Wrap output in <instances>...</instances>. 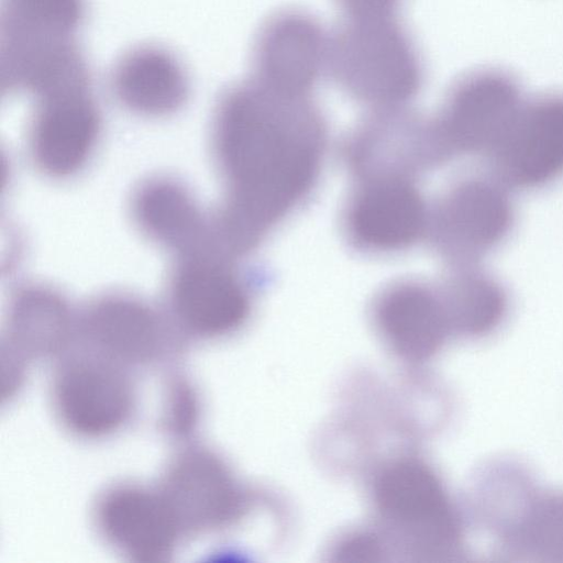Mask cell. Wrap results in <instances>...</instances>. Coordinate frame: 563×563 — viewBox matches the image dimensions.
I'll use <instances>...</instances> for the list:
<instances>
[{"instance_id":"6da1fadb","label":"cell","mask_w":563,"mask_h":563,"mask_svg":"<svg viewBox=\"0 0 563 563\" xmlns=\"http://www.w3.org/2000/svg\"><path fill=\"white\" fill-rule=\"evenodd\" d=\"M327 141L324 118L309 95L257 80L227 96L212 133L224 198L211 217L228 251L244 257L309 198Z\"/></svg>"},{"instance_id":"7a4b0ae2","label":"cell","mask_w":563,"mask_h":563,"mask_svg":"<svg viewBox=\"0 0 563 563\" xmlns=\"http://www.w3.org/2000/svg\"><path fill=\"white\" fill-rule=\"evenodd\" d=\"M327 69L373 111L402 109L422 82L419 55L395 18L345 20L328 40Z\"/></svg>"},{"instance_id":"3957f363","label":"cell","mask_w":563,"mask_h":563,"mask_svg":"<svg viewBox=\"0 0 563 563\" xmlns=\"http://www.w3.org/2000/svg\"><path fill=\"white\" fill-rule=\"evenodd\" d=\"M234 258L217 251L177 257L168 297L177 322L190 334L220 338L247 321L255 286L243 275Z\"/></svg>"},{"instance_id":"277c9868","label":"cell","mask_w":563,"mask_h":563,"mask_svg":"<svg viewBox=\"0 0 563 563\" xmlns=\"http://www.w3.org/2000/svg\"><path fill=\"white\" fill-rule=\"evenodd\" d=\"M375 499L387 523L424 560L450 554L459 542V525L434 473L416 460L387 466L375 485Z\"/></svg>"},{"instance_id":"5b68a950","label":"cell","mask_w":563,"mask_h":563,"mask_svg":"<svg viewBox=\"0 0 563 563\" xmlns=\"http://www.w3.org/2000/svg\"><path fill=\"white\" fill-rule=\"evenodd\" d=\"M430 212L415 184L400 176L356 180L343 212L346 240L367 254H394L428 233Z\"/></svg>"},{"instance_id":"8992f818","label":"cell","mask_w":563,"mask_h":563,"mask_svg":"<svg viewBox=\"0 0 563 563\" xmlns=\"http://www.w3.org/2000/svg\"><path fill=\"white\" fill-rule=\"evenodd\" d=\"M448 154L435 123L402 109L373 111L342 146V158L355 180L417 175Z\"/></svg>"},{"instance_id":"52a82bcc","label":"cell","mask_w":563,"mask_h":563,"mask_svg":"<svg viewBox=\"0 0 563 563\" xmlns=\"http://www.w3.org/2000/svg\"><path fill=\"white\" fill-rule=\"evenodd\" d=\"M523 107L512 74L482 68L454 85L434 123L448 152H479L501 145Z\"/></svg>"},{"instance_id":"ba28073f","label":"cell","mask_w":563,"mask_h":563,"mask_svg":"<svg viewBox=\"0 0 563 563\" xmlns=\"http://www.w3.org/2000/svg\"><path fill=\"white\" fill-rule=\"evenodd\" d=\"M134 388L121 364L98 353L67 360L53 383V404L63 424L82 438H101L131 417Z\"/></svg>"},{"instance_id":"9c48e42d","label":"cell","mask_w":563,"mask_h":563,"mask_svg":"<svg viewBox=\"0 0 563 563\" xmlns=\"http://www.w3.org/2000/svg\"><path fill=\"white\" fill-rule=\"evenodd\" d=\"M181 533L219 529L236 520L245 506L244 493L228 466L208 450L179 454L158 489Z\"/></svg>"},{"instance_id":"30bf717a","label":"cell","mask_w":563,"mask_h":563,"mask_svg":"<svg viewBox=\"0 0 563 563\" xmlns=\"http://www.w3.org/2000/svg\"><path fill=\"white\" fill-rule=\"evenodd\" d=\"M100 136V119L89 98L76 86L59 84L43 91L31 126L29 148L46 176L66 179L91 159Z\"/></svg>"},{"instance_id":"8fae6325","label":"cell","mask_w":563,"mask_h":563,"mask_svg":"<svg viewBox=\"0 0 563 563\" xmlns=\"http://www.w3.org/2000/svg\"><path fill=\"white\" fill-rule=\"evenodd\" d=\"M97 526L106 540L130 559L166 560L181 533L159 490L121 485L99 500Z\"/></svg>"},{"instance_id":"7c38bea8","label":"cell","mask_w":563,"mask_h":563,"mask_svg":"<svg viewBox=\"0 0 563 563\" xmlns=\"http://www.w3.org/2000/svg\"><path fill=\"white\" fill-rule=\"evenodd\" d=\"M372 313L384 341L407 360L421 361L434 354L451 330L439 287L418 279H401L382 288Z\"/></svg>"},{"instance_id":"4fadbf2b","label":"cell","mask_w":563,"mask_h":563,"mask_svg":"<svg viewBox=\"0 0 563 563\" xmlns=\"http://www.w3.org/2000/svg\"><path fill=\"white\" fill-rule=\"evenodd\" d=\"M328 40L317 21L302 12L276 14L257 42V80L277 90L309 95L327 68Z\"/></svg>"},{"instance_id":"5bb4252c","label":"cell","mask_w":563,"mask_h":563,"mask_svg":"<svg viewBox=\"0 0 563 563\" xmlns=\"http://www.w3.org/2000/svg\"><path fill=\"white\" fill-rule=\"evenodd\" d=\"M131 210L139 230L177 257L218 251L211 214H205L191 191L179 180L169 177L145 180L133 194Z\"/></svg>"},{"instance_id":"9a60e30c","label":"cell","mask_w":563,"mask_h":563,"mask_svg":"<svg viewBox=\"0 0 563 563\" xmlns=\"http://www.w3.org/2000/svg\"><path fill=\"white\" fill-rule=\"evenodd\" d=\"M77 329L96 353L118 363L141 364L163 351L165 324L147 302L123 294L104 295L85 309Z\"/></svg>"},{"instance_id":"2e32d148","label":"cell","mask_w":563,"mask_h":563,"mask_svg":"<svg viewBox=\"0 0 563 563\" xmlns=\"http://www.w3.org/2000/svg\"><path fill=\"white\" fill-rule=\"evenodd\" d=\"M510 223L506 198L486 183L468 180L453 188L430 212L437 250L455 257L497 242Z\"/></svg>"},{"instance_id":"e0dca14e","label":"cell","mask_w":563,"mask_h":563,"mask_svg":"<svg viewBox=\"0 0 563 563\" xmlns=\"http://www.w3.org/2000/svg\"><path fill=\"white\" fill-rule=\"evenodd\" d=\"M507 175L521 185L543 183L563 169V98L523 107L498 147Z\"/></svg>"},{"instance_id":"ac0fdd59","label":"cell","mask_w":563,"mask_h":563,"mask_svg":"<svg viewBox=\"0 0 563 563\" xmlns=\"http://www.w3.org/2000/svg\"><path fill=\"white\" fill-rule=\"evenodd\" d=\"M76 327L59 292L43 285L24 286L10 302L3 345L23 358L54 355L67 346Z\"/></svg>"},{"instance_id":"d6986e66","label":"cell","mask_w":563,"mask_h":563,"mask_svg":"<svg viewBox=\"0 0 563 563\" xmlns=\"http://www.w3.org/2000/svg\"><path fill=\"white\" fill-rule=\"evenodd\" d=\"M120 100L132 111L159 117L176 111L186 97L183 73L165 53L145 49L121 65L115 80Z\"/></svg>"},{"instance_id":"ffe728a7","label":"cell","mask_w":563,"mask_h":563,"mask_svg":"<svg viewBox=\"0 0 563 563\" xmlns=\"http://www.w3.org/2000/svg\"><path fill=\"white\" fill-rule=\"evenodd\" d=\"M451 330L481 334L500 319L504 296L490 282L475 276H457L440 287Z\"/></svg>"},{"instance_id":"44dd1931","label":"cell","mask_w":563,"mask_h":563,"mask_svg":"<svg viewBox=\"0 0 563 563\" xmlns=\"http://www.w3.org/2000/svg\"><path fill=\"white\" fill-rule=\"evenodd\" d=\"M523 538L537 553L563 559V499L541 503L526 521Z\"/></svg>"},{"instance_id":"7402d4cb","label":"cell","mask_w":563,"mask_h":563,"mask_svg":"<svg viewBox=\"0 0 563 563\" xmlns=\"http://www.w3.org/2000/svg\"><path fill=\"white\" fill-rule=\"evenodd\" d=\"M198 399L192 388L184 383H176L166 406V427L177 435L190 432L198 419Z\"/></svg>"},{"instance_id":"603a6c76","label":"cell","mask_w":563,"mask_h":563,"mask_svg":"<svg viewBox=\"0 0 563 563\" xmlns=\"http://www.w3.org/2000/svg\"><path fill=\"white\" fill-rule=\"evenodd\" d=\"M18 5L36 22L64 30L75 25L79 18V0H15Z\"/></svg>"},{"instance_id":"cb8c5ba5","label":"cell","mask_w":563,"mask_h":563,"mask_svg":"<svg viewBox=\"0 0 563 563\" xmlns=\"http://www.w3.org/2000/svg\"><path fill=\"white\" fill-rule=\"evenodd\" d=\"M335 554L342 562H377L382 560L383 547L375 534L362 532L347 537Z\"/></svg>"},{"instance_id":"d4e9b609","label":"cell","mask_w":563,"mask_h":563,"mask_svg":"<svg viewBox=\"0 0 563 563\" xmlns=\"http://www.w3.org/2000/svg\"><path fill=\"white\" fill-rule=\"evenodd\" d=\"M345 20H380L396 16L401 0H335Z\"/></svg>"}]
</instances>
